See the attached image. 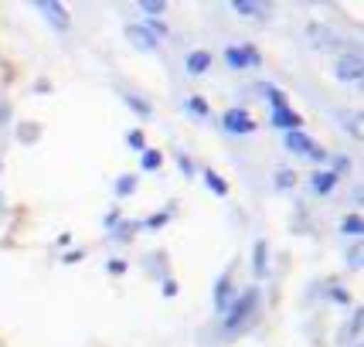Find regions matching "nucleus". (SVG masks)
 I'll list each match as a JSON object with an SVG mask.
<instances>
[{
  "instance_id": "1",
  "label": "nucleus",
  "mask_w": 364,
  "mask_h": 347,
  "mask_svg": "<svg viewBox=\"0 0 364 347\" xmlns=\"http://www.w3.org/2000/svg\"><path fill=\"white\" fill-rule=\"evenodd\" d=\"M255 300H259V293L255 289H245V293H238L235 303L228 306V314H225V333H235L242 331V324L252 316L255 310Z\"/></svg>"
},
{
  "instance_id": "2",
  "label": "nucleus",
  "mask_w": 364,
  "mask_h": 347,
  "mask_svg": "<svg viewBox=\"0 0 364 347\" xmlns=\"http://www.w3.org/2000/svg\"><path fill=\"white\" fill-rule=\"evenodd\" d=\"M333 72H337V79H341V82H348V85H361V79H364L361 55H354V51H348V55H341V58L333 62Z\"/></svg>"
},
{
  "instance_id": "3",
  "label": "nucleus",
  "mask_w": 364,
  "mask_h": 347,
  "mask_svg": "<svg viewBox=\"0 0 364 347\" xmlns=\"http://www.w3.org/2000/svg\"><path fill=\"white\" fill-rule=\"evenodd\" d=\"M283 143H286V150H293V154H300V157H314V160L327 157V154H323V150H320L317 143L310 140L303 129H289V133L283 137Z\"/></svg>"
},
{
  "instance_id": "4",
  "label": "nucleus",
  "mask_w": 364,
  "mask_h": 347,
  "mask_svg": "<svg viewBox=\"0 0 364 347\" xmlns=\"http://www.w3.org/2000/svg\"><path fill=\"white\" fill-rule=\"evenodd\" d=\"M222 127L232 137H249V133H255V119L249 116V110H228L222 116Z\"/></svg>"
},
{
  "instance_id": "5",
  "label": "nucleus",
  "mask_w": 364,
  "mask_h": 347,
  "mask_svg": "<svg viewBox=\"0 0 364 347\" xmlns=\"http://www.w3.org/2000/svg\"><path fill=\"white\" fill-rule=\"evenodd\" d=\"M34 7L48 17V24H51L55 31H68V28H72V14H68V7H65V4H55V0H38Z\"/></svg>"
},
{
  "instance_id": "6",
  "label": "nucleus",
  "mask_w": 364,
  "mask_h": 347,
  "mask_svg": "<svg viewBox=\"0 0 364 347\" xmlns=\"http://www.w3.org/2000/svg\"><path fill=\"white\" fill-rule=\"evenodd\" d=\"M225 62L232 65V68H249V65H259L262 58H259V51L252 45H232V48H225Z\"/></svg>"
},
{
  "instance_id": "7",
  "label": "nucleus",
  "mask_w": 364,
  "mask_h": 347,
  "mask_svg": "<svg viewBox=\"0 0 364 347\" xmlns=\"http://www.w3.org/2000/svg\"><path fill=\"white\" fill-rule=\"evenodd\" d=\"M269 123L276 129H286V133H289V129H300L303 127V116H300V112H293L289 106H272Z\"/></svg>"
},
{
  "instance_id": "8",
  "label": "nucleus",
  "mask_w": 364,
  "mask_h": 347,
  "mask_svg": "<svg viewBox=\"0 0 364 347\" xmlns=\"http://www.w3.org/2000/svg\"><path fill=\"white\" fill-rule=\"evenodd\" d=\"M235 289H232V276H222V279H218V283H215V310H218V314H228V306H232V303H235Z\"/></svg>"
},
{
  "instance_id": "9",
  "label": "nucleus",
  "mask_w": 364,
  "mask_h": 347,
  "mask_svg": "<svg viewBox=\"0 0 364 347\" xmlns=\"http://www.w3.org/2000/svg\"><path fill=\"white\" fill-rule=\"evenodd\" d=\"M127 38H129V45L140 48V51H157V45H160L157 38L146 31L143 24H129V28H127Z\"/></svg>"
},
{
  "instance_id": "10",
  "label": "nucleus",
  "mask_w": 364,
  "mask_h": 347,
  "mask_svg": "<svg viewBox=\"0 0 364 347\" xmlns=\"http://www.w3.org/2000/svg\"><path fill=\"white\" fill-rule=\"evenodd\" d=\"M310 188H314V194L327 198V194L337 188V174H333V171H317L314 177H310Z\"/></svg>"
},
{
  "instance_id": "11",
  "label": "nucleus",
  "mask_w": 364,
  "mask_h": 347,
  "mask_svg": "<svg viewBox=\"0 0 364 347\" xmlns=\"http://www.w3.org/2000/svg\"><path fill=\"white\" fill-rule=\"evenodd\" d=\"M184 68H188L191 75H205L208 68H211V55H208L205 48H198V51H191L188 58H184Z\"/></svg>"
},
{
  "instance_id": "12",
  "label": "nucleus",
  "mask_w": 364,
  "mask_h": 347,
  "mask_svg": "<svg viewBox=\"0 0 364 347\" xmlns=\"http://www.w3.org/2000/svg\"><path fill=\"white\" fill-rule=\"evenodd\" d=\"M252 272H255V276H266V272H269V245H266V242H255Z\"/></svg>"
},
{
  "instance_id": "13",
  "label": "nucleus",
  "mask_w": 364,
  "mask_h": 347,
  "mask_svg": "<svg viewBox=\"0 0 364 347\" xmlns=\"http://www.w3.org/2000/svg\"><path fill=\"white\" fill-rule=\"evenodd\" d=\"M112 191H116L119 198H129V194L136 191V177H133V174H119L116 184H112Z\"/></svg>"
},
{
  "instance_id": "14",
  "label": "nucleus",
  "mask_w": 364,
  "mask_h": 347,
  "mask_svg": "<svg viewBox=\"0 0 364 347\" xmlns=\"http://www.w3.org/2000/svg\"><path fill=\"white\" fill-rule=\"evenodd\" d=\"M205 184L211 188V194H218V198H225V194H228V181H225V177H218L215 171H205Z\"/></svg>"
},
{
  "instance_id": "15",
  "label": "nucleus",
  "mask_w": 364,
  "mask_h": 347,
  "mask_svg": "<svg viewBox=\"0 0 364 347\" xmlns=\"http://www.w3.org/2000/svg\"><path fill=\"white\" fill-rule=\"evenodd\" d=\"M123 99H127L129 102V110L133 112H140V116H150V102H146V99H140V95H133V92H123Z\"/></svg>"
},
{
  "instance_id": "16",
  "label": "nucleus",
  "mask_w": 364,
  "mask_h": 347,
  "mask_svg": "<svg viewBox=\"0 0 364 347\" xmlns=\"http://www.w3.org/2000/svg\"><path fill=\"white\" fill-rule=\"evenodd\" d=\"M232 7H235L242 17H262L266 14V7H259V4H245V0H235Z\"/></svg>"
},
{
  "instance_id": "17",
  "label": "nucleus",
  "mask_w": 364,
  "mask_h": 347,
  "mask_svg": "<svg viewBox=\"0 0 364 347\" xmlns=\"http://www.w3.org/2000/svg\"><path fill=\"white\" fill-rule=\"evenodd\" d=\"M143 171H160V164H164V154L160 150H143Z\"/></svg>"
},
{
  "instance_id": "18",
  "label": "nucleus",
  "mask_w": 364,
  "mask_h": 347,
  "mask_svg": "<svg viewBox=\"0 0 364 347\" xmlns=\"http://www.w3.org/2000/svg\"><path fill=\"white\" fill-rule=\"evenodd\" d=\"M344 235H358L361 238V232H364V221H361V215H350V218H344Z\"/></svg>"
},
{
  "instance_id": "19",
  "label": "nucleus",
  "mask_w": 364,
  "mask_h": 347,
  "mask_svg": "<svg viewBox=\"0 0 364 347\" xmlns=\"http://www.w3.org/2000/svg\"><path fill=\"white\" fill-rule=\"evenodd\" d=\"M140 11H146V14H164V11H167V4H164V0H140Z\"/></svg>"
},
{
  "instance_id": "20",
  "label": "nucleus",
  "mask_w": 364,
  "mask_h": 347,
  "mask_svg": "<svg viewBox=\"0 0 364 347\" xmlns=\"http://www.w3.org/2000/svg\"><path fill=\"white\" fill-rule=\"evenodd\" d=\"M262 92H266V99H269L272 106H286V92H283V89H276V85H266Z\"/></svg>"
},
{
  "instance_id": "21",
  "label": "nucleus",
  "mask_w": 364,
  "mask_h": 347,
  "mask_svg": "<svg viewBox=\"0 0 364 347\" xmlns=\"http://www.w3.org/2000/svg\"><path fill=\"white\" fill-rule=\"evenodd\" d=\"M127 143L133 146V150H146V137H143V129H129Z\"/></svg>"
},
{
  "instance_id": "22",
  "label": "nucleus",
  "mask_w": 364,
  "mask_h": 347,
  "mask_svg": "<svg viewBox=\"0 0 364 347\" xmlns=\"http://www.w3.org/2000/svg\"><path fill=\"white\" fill-rule=\"evenodd\" d=\"M293 184H296V174H293V171H279V174H276V188L289 191Z\"/></svg>"
},
{
  "instance_id": "23",
  "label": "nucleus",
  "mask_w": 364,
  "mask_h": 347,
  "mask_svg": "<svg viewBox=\"0 0 364 347\" xmlns=\"http://www.w3.org/2000/svg\"><path fill=\"white\" fill-rule=\"evenodd\" d=\"M188 110L194 112V116H208V102L201 99V95H191V99H188Z\"/></svg>"
},
{
  "instance_id": "24",
  "label": "nucleus",
  "mask_w": 364,
  "mask_h": 347,
  "mask_svg": "<svg viewBox=\"0 0 364 347\" xmlns=\"http://www.w3.org/2000/svg\"><path fill=\"white\" fill-rule=\"evenodd\" d=\"M167 218H171V215H167V211H157V215H154V218L146 221V228H160V225H167Z\"/></svg>"
},
{
  "instance_id": "25",
  "label": "nucleus",
  "mask_w": 364,
  "mask_h": 347,
  "mask_svg": "<svg viewBox=\"0 0 364 347\" xmlns=\"http://www.w3.org/2000/svg\"><path fill=\"white\" fill-rule=\"evenodd\" d=\"M109 272L123 276V272H127V262H123V259H112V262H109Z\"/></svg>"
},
{
  "instance_id": "26",
  "label": "nucleus",
  "mask_w": 364,
  "mask_h": 347,
  "mask_svg": "<svg viewBox=\"0 0 364 347\" xmlns=\"http://www.w3.org/2000/svg\"><path fill=\"white\" fill-rule=\"evenodd\" d=\"M348 262H350V266L361 269V249H358V252H350V255H348Z\"/></svg>"
},
{
  "instance_id": "27",
  "label": "nucleus",
  "mask_w": 364,
  "mask_h": 347,
  "mask_svg": "<svg viewBox=\"0 0 364 347\" xmlns=\"http://www.w3.org/2000/svg\"><path fill=\"white\" fill-rule=\"evenodd\" d=\"M164 293H167V297H174V293H177V283H174V279H167V283H164Z\"/></svg>"
},
{
  "instance_id": "28",
  "label": "nucleus",
  "mask_w": 364,
  "mask_h": 347,
  "mask_svg": "<svg viewBox=\"0 0 364 347\" xmlns=\"http://www.w3.org/2000/svg\"><path fill=\"white\" fill-rule=\"evenodd\" d=\"M361 324H364V314H361V306H358V314H354V331L361 333Z\"/></svg>"
},
{
  "instance_id": "29",
  "label": "nucleus",
  "mask_w": 364,
  "mask_h": 347,
  "mask_svg": "<svg viewBox=\"0 0 364 347\" xmlns=\"http://www.w3.org/2000/svg\"><path fill=\"white\" fill-rule=\"evenodd\" d=\"M358 347H361V344H358Z\"/></svg>"
}]
</instances>
